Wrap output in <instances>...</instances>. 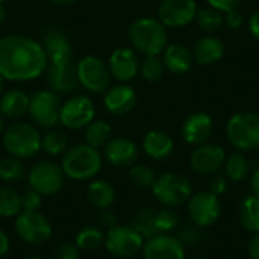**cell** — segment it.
<instances>
[{"instance_id":"1","label":"cell","mask_w":259,"mask_h":259,"mask_svg":"<svg viewBox=\"0 0 259 259\" xmlns=\"http://www.w3.org/2000/svg\"><path fill=\"white\" fill-rule=\"evenodd\" d=\"M49 65L42 44L30 36L9 33L0 38V76L9 82H30Z\"/></svg>"},{"instance_id":"2","label":"cell","mask_w":259,"mask_h":259,"mask_svg":"<svg viewBox=\"0 0 259 259\" xmlns=\"http://www.w3.org/2000/svg\"><path fill=\"white\" fill-rule=\"evenodd\" d=\"M127 36L132 49L144 56L161 55L167 47V27L152 17L137 18L127 29Z\"/></svg>"},{"instance_id":"3","label":"cell","mask_w":259,"mask_h":259,"mask_svg":"<svg viewBox=\"0 0 259 259\" xmlns=\"http://www.w3.org/2000/svg\"><path fill=\"white\" fill-rule=\"evenodd\" d=\"M61 168L65 178L73 181H88L97 176L102 168V155L99 149L90 144H76L62 155Z\"/></svg>"},{"instance_id":"4","label":"cell","mask_w":259,"mask_h":259,"mask_svg":"<svg viewBox=\"0 0 259 259\" xmlns=\"http://www.w3.org/2000/svg\"><path fill=\"white\" fill-rule=\"evenodd\" d=\"M2 143L9 156L30 159L41 150V134L32 123L15 121L3 131Z\"/></svg>"},{"instance_id":"5","label":"cell","mask_w":259,"mask_h":259,"mask_svg":"<svg viewBox=\"0 0 259 259\" xmlns=\"http://www.w3.org/2000/svg\"><path fill=\"white\" fill-rule=\"evenodd\" d=\"M226 137L237 150L259 149V114L247 111L234 114L226 124Z\"/></svg>"},{"instance_id":"6","label":"cell","mask_w":259,"mask_h":259,"mask_svg":"<svg viewBox=\"0 0 259 259\" xmlns=\"http://www.w3.org/2000/svg\"><path fill=\"white\" fill-rule=\"evenodd\" d=\"M152 193L159 203L173 208L188 202L193 194V188L191 182L185 176L170 171L155 179L152 185Z\"/></svg>"},{"instance_id":"7","label":"cell","mask_w":259,"mask_h":259,"mask_svg":"<svg viewBox=\"0 0 259 259\" xmlns=\"http://www.w3.org/2000/svg\"><path fill=\"white\" fill-rule=\"evenodd\" d=\"M76 76L79 85L91 94H103L112 79L108 64L94 55H87L76 62Z\"/></svg>"},{"instance_id":"8","label":"cell","mask_w":259,"mask_h":259,"mask_svg":"<svg viewBox=\"0 0 259 259\" xmlns=\"http://www.w3.org/2000/svg\"><path fill=\"white\" fill-rule=\"evenodd\" d=\"M61 106L62 102L58 93L52 90H39L30 96L27 114L36 126L53 129L59 123Z\"/></svg>"},{"instance_id":"9","label":"cell","mask_w":259,"mask_h":259,"mask_svg":"<svg viewBox=\"0 0 259 259\" xmlns=\"http://www.w3.org/2000/svg\"><path fill=\"white\" fill-rule=\"evenodd\" d=\"M65 175L61 165L52 161H38L27 173L29 188L35 190L41 196H53L61 191Z\"/></svg>"},{"instance_id":"10","label":"cell","mask_w":259,"mask_h":259,"mask_svg":"<svg viewBox=\"0 0 259 259\" xmlns=\"http://www.w3.org/2000/svg\"><path fill=\"white\" fill-rule=\"evenodd\" d=\"M96 117V106L94 102L88 96H73L68 97L65 102H62L61 114H59V123L70 129V131H79L85 129Z\"/></svg>"},{"instance_id":"11","label":"cell","mask_w":259,"mask_h":259,"mask_svg":"<svg viewBox=\"0 0 259 259\" xmlns=\"http://www.w3.org/2000/svg\"><path fill=\"white\" fill-rule=\"evenodd\" d=\"M106 250L117 258H131L143 250L144 238L132 226H114L105 235Z\"/></svg>"},{"instance_id":"12","label":"cell","mask_w":259,"mask_h":259,"mask_svg":"<svg viewBox=\"0 0 259 259\" xmlns=\"http://www.w3.org/2000/svg\"><path fill=\"white\" fill-rule=\"evenodd\" d=\"M15 232L23 241L39 246L50 240L52 225L38 211H21L15 220Z\"/></svg>"},{"instance_id":"13","label":"cell","mask_w":259,"mask_h":259,"mask_svg":"<svg viewBox=\"0 0 259 259\" xmlns=\"http://www.w3.org/2000/svg\"><path fill=\"white\" fill-rule=\"evenodd\" d=\"M188 214L191 222L199 228H209L217 223L222 214L219 196L211 191H202L190 197Z\"/></svg>"},{"instance_id":"14","label":"cell","mask_w":259,"mask_h":259,"mask_svg":"<svg viewBox=\"0 0 259 259\" xmlns=\"http://www.w3.org/2000/svg\"><path fill=\"white\" fill-rule=\"evenodd\" d=\"M194 0H162L158 6V20L165 27H185L196 20Z\"/></svg>"},{"instance_id":"15","label":"cell","mask_w":259,"mask_h":259,"mask_svg":"<svg viewBox=\"0 0 259 259\" xmlns=\"http://www.w3.org/2000/svg\"><path fill=\"white\" fill-rule=\"evenodd\" d=\"M140 58L132 47H117L108 59L111 77L121 83H129L140 73Z\"/></svg>"},{"instance_id":"16","label":"cell","mask_w":259,"mask_h":259,"mask_svg":"<svg viewBox=\"0 0 259 259\" xmlns=\"http://www.w3.org/2000/svg\"><path fill=\"white\" fill-rule=\"evenodd\" d=\"M226 161V153L222 146L203 143L194 147L190 155V165L196 173L212 175L217 173Z\"/></svg>"},{"instance_id":"17","label":"cell","mask_w":259,"mask_h":259,"mask_svg":"<svg viewBox=\"0 0 259 259\" xmlns=\"http://www.w3.org/2000/svg\"><path fill=\"white\" fill-rule=\"evenodd\" d=\"M144 259H185L184 244L170 234H156L143 246Z\"/></svg>"},{"instance_id":"18","label":"cell","mask_w":259,"mask_h":259,"mask_svg":"<svg viewBox=\"0 0 259 259\" xmlns=\"http://www.w3.org/2000/svg\"><path fill=\"white\" fill-rule=\"evenodd\" d=\"M137 91L129 83L118 82L117 85H111L103 93V105L106 111L112 115H126L137 106Z\"/></svg>"},{"instance_id":"19","label":"cell","mask_w":259,"mask_h":259,"mask_svg":"<svg viewBox=\"0 0 259 259\" xmlns=\"http://www.w3.org/2000/svg\"><path fill=\"white\" fill-rule=\"evenodd\" d=\"M103 156L114 167H132L138 159V146L129 138H112L103 147Z\"/></svg>"},{"instance_id":"20","label":"cell","mask_w":259,"mask_h":259,"mask_svg":"<svg viewBox=\"0 0 259 259\" xmlns=\"http://www.w3.org/2000/svg\"><path fill=\"white\" fill-rule=\"evenodd\" d=\"M214 131V123L211 115L206 112H193L188 115L182 124V137L185 143L191 146H199L208 143Z\"/></svg>"},{"instance_id":"21","label":"cell","mask_w":259,"mask_h":259,"mask_svg":"<svg viewBox=\"0 0 259 259\" xmlns=\"http://www.w3.org/2000/svg\"><path fill=\"white\" fill-rule=\"evenodd\" d=\"M42 47L47 53L49 64L73 62V47L68 36L59 29H50L42 38Z\"/></svg>"},{"instance_id":"22","label":"cell","mask_w":259,"mask_h":259,"mask_svg":"<svg viewBox=\"0 0 259 259\" xmlns=\"http://www.w3.org/2000/svg\"><path fill=\"white\" fill-rule=\"evenodd\" d=\"M47 82L52 91L61 94L71 93L77 88V76H76V64H49L46 70Z\"/></svg>"},{"instance_id":"23","label":"cell","mask_w":259,"mask_h":259,"mask_svg":"<svg viewBox=\"0 0 259 259\" xmlns=\"http://www.w3.org/2000/svg\"><path fill=\"white\" fill-rule=\"evenodd\" d=\"M191 53H193L194 62L200 65H212L223 58L225 44L219 36L205 35V36H200L194 42Z\"/></svg>"},{"instance_id":"24","label":"cell","mask_w":259,"mask_h":259,"mask_svg":"<svg viewBox=\"0 0 259 259\" xmlns=\"http://www.w3.org/2000/svg\"><path fill=\"white\" fill-rule=\"evenodd\" d=\"M29 100L30 96L20 88L3 91L0 96V115L8 120H20L29 111Z\"/></svg>"},{"instance_id":"25","label":"cell","mask_w":259,"mask_h":259,"mask_svg":"<svg viewBox=\"0 0 259 259\" xmlns=\"http://www.w3.org/2000/svg\"><path fill=\"white\" fill-rule=\"evenodd\" d=\"M162 61L167 71L175 74H185L191 70L194 59L191 50L184 44H167L162 52Z\"/></svg>"},{"instance_id":"26","label":"cell","mask_w":259,"mask_h":259,"mask_svg":"<svg viewBox=\"0 0 259 259\" xmlns=\"http://www.w3.org/2000/svg\"><path fill=\"white\" fill-rule=\"evenodd\" d=\"M143 150L149 158L155 161H164L173 153L175 141L167 132L155 129L146 134L143 140Z\"/></svg>"},{"instance_id":"27","label":"cell","mask_w":259,"mask_h":259,"mask_svg":"<svg viewBox=\"0 0 259 259\" xmlns=\"http://www.w3.org/2000/svg\"><path fill=\"white\" fill-rule=\"evenodd\" d=\"M87 200L99 209H106L115 202L114 187L102 179L93 181L87 188Z\"/></svg>"},{"instance_id":"28","label":"cell","mask_w":259,"mask_h":259,"mask_svg":"<svg viewBox=\"0 0 259 259\" xmlns=\"http://www.w3.org/2000/svg\"><path fill=\"white\" fill-rule=\"evenodd\" d=\"M112 135V127L106 120H93L87 127H85V141L94 149L105 147L106 143L111 140Z\"/></svg>"},{"instance_id":"29","label":"cell","mask_w":259,"mask_h":259,"mask_svg":"<svg viewBox=\"0 0 259 259\" xmlns=\"http://www.w3.org/2000/svg\"><path fill=\"white\" fill-rule=\"evenodd\" d=\"M240 222L244 229L256 234L259 232V197L247 196L240 205Z\"/></svg>"},{"instance_id":"30","label":"cell","mask_w":259,"mask_h":259,"mask_svg":"<svg viewBox=\"0 0 259 259\" xmlns=\"http://www.w3.org/2000/svg\"><path fill=\"white\" fill-rule=\"evenodd\" d=\"M225 171L226 178L232 182H241L247 178L250 171V162L244 153L235 152L229 155L225 161Z\"/></svg>"},{"instance_id":"31","label":"cell","mask_w":259,"mask_h":259,"mask_svg":"<svg viewBox=\"0 0 259 259\" xmlns=\"http://www.w3.org/2000/svg\"><path fill=\"white\" fill-rule=\"evenodd\" d=\"M105 241V235L103 232L96 228V226H85L82 228L77 234H76V240L74 244L79 250L83 252H94L97 250Z\"/></svg>"},{"instance_id":"32","label":"cell","mask_w":259,"mask_h":259,"mask_svg":"<svg viewBox=\"0 0 259 259\" xmlns=\"http://www.w3.org/2000/svg\"><path fill=\"white\" fill-rule=\"evenodd\" d=\"M67 146H68V140L62 131L49 129L44 135H41V150L50 156L64 155V152L68 149Z\"/></svg>"},{"instance_id":"33","label":"cell","mask_w":259,"mask_h":259,"mask_svg":"<svg viewBox=\"0 0 259 259\" xmlns=\"http://www.w3.org/2000/svg\"><path fill=\"white\" fill-rule=\"evenodd\" d=\"M131 226L144 238L149 240L158 234L155 226V212L149 208H140L131 220Z\"/></svg>"},{"instance_id":"34","label":"cell","mask_w":259,"mask_h":259,"mask_svg":"<svg viewBox=\"0 0 259 259\" xmlns=\"http://www.w3.org/2000/svg\"><path fill=\"white\" fill-rule=\"evenodd\" d=\"M165 71L167 68L159 55L144 56V59L140 62V74L149 83H158L164 77Z\"/></svg>"},{"instance_id":"35","label":"cell","mask_w":259,"mask_h":259,"mask_svg":"<svg viewBox=\"0 0 259 259\" xmlns=\"http://www.w3.org/2000/svg\"><path fill=\"white\" fill-rule=\"evenodd\" d=\"M26 176V168L21 159L14 156H6L0 159V181L14 184Z\"/></svg>"},{"instance_id":"36","label":"cell","mask_w":259,"mask_h":259,"mask_svg":"<svg viewBox=\"0 0 259 259\" xmlns=\"http://www.w3.org/2000/svg\"><path fill=\"white\" fill-rule=\"evenodd\" d=\"M21 212V196L12 188H0V217H17Z\"/></svg>"},{"instance_id":"37","label":"cell","mask_w":259,"mask_h":259,"mask_svg":"<svg viewBox=\"0 0 259 259\" xmlns=\"http://www.w3.org/2000/svg\"><path fill=\"white\" fill-rule=\"evenodd\" d=\"M196 23L205 32H215V30H219L223 26L225 17H223V14L220 11H217V9L209 6V8L197 9Z\"/></svg>"},{"instance_id":"38","label":"cell","mask_w":259,"mask_h":259,"mask_svg":"<svg viewBox=\"0 0 259 259\" xmlns=\"http://www.w3.org/2000/svg\"><path fill=\"white\" fill-rule=\"evenodd\" d=\"M129 178H131V182L137 188L144 190V188H152V185L156 179V175H155L153 168L149 165L134 164L129 170Z\"/></svg>"},{"instance_id":"39","label":"cell","mask_w":259,"mask_h":259,"mask_svg":"<svg viewBox=\"0 0 259 259\" xmlns=\"http://www.w3.org/2000/svg\"><path fill=\"white\" fill-rule=\"evenodd\" d=\"M155 226H156L158 234H170L171 231L178 229L179 215L170 208L161 209L155 212Z\"/></svg>"},{"instance_id":"40","label":"cell","mask_w":259,"mask_h":259,"mask_svg":"<svg viewBox=\"0 0 259 259\" xmlns=\"http://www.w3.org/2000/svg\"><path fill=\"white\" fill-rule=\"evenodd\" d=\"M202 228L199 226H191V225H185L182 228H179L178 231V240L185 246H197L202 241Z\"/></svg>"},{"instance_id":"41","label":"cell","mask_w":259,"mask_h":259,"mask_svg":"<svg viewBox=\"0 0 259 259\" xmlns=\"http://www.w3.org/2000/svg\"><path fill=\"white\" fill-rule=\"evenodd\" d=\"M42 205V196L29 188L21 194V211H38Z\"/></svg>"},{"instance_id":"42","label":"cell","mask_w":259,"mask_h":259,"mask_svg":"<svg viewBox=\"0 0 259 259\" xmlns=\"http://www.w3.org/2000/svg\"><path fill=\"white\" fill-rule=\"evenodd\" d=\"M53 259H80L79 249L76 247V244L64 243V244L58 246V249L55 250Z\"/></svg>"},{"instance_id":"43","label":"cell","mask_w":259,"mask_h":259,"mask_svg":"<svg viewBox=\"0 0 259 259\" xmlns=\"http://www.w3.org/2000/svg\"><path fill=\"white\" fill-rule=\"evenodd\" d=\"M208 5L220 12H229L234 9H238L241 5V0H206Z\"/></svg>"},{"instance_id":"44","label":"cell","mask_w":259,"mask_h":259,"mask_svg":"<svg viewBox=\"0 0 259 259\" xmlns=\"http://www.w3.org/2000/svg\"><path fill=\"white\" fill-rule=\"evenodd\" d=\"M226 188H228V178L226 176L215 175L209 181V191L212 194H215V196H220V194L226 193Z\"/></svg>"},{"instance_id":"45","label":"cell","mask_w":259,"mask_h":259,"mask_svg":"<svg viewBox=\"0 0 259 259\" xmlns=\"http://www.w3.org/2000/svg\"><path fill=\"white\" fill-rule=\"evenodd\" d=\"M225 21L229 29H240L244 24V15L238 9H234V11L226 12Z\"/></svg>"},{"instance_id":"46","label":"cell","mask_w":259,"mask_h":259,"mask_svg":"<svg viewBox=\"0 0 259 259\" xmlns=\"http://www.w3.org/2000/svg\"><path fill=\"white\" fill-rule=\"evenodd\" d=\"M249 30H250L252 36L256 41H259V9L255 11L249 18Z\"/></svg>"},{"instance_id":"47","label":"cell","mask_w":259,"mask_h":259,"mask_svg":"<svg viewBox=\"0 0 259 259\" xmlns=\"http://www.w3.org/2000/svg\"><path fill=\"white\" fill-rule=\"evenodd\" d=\"M249 255L252 259H259V232H256L249 241Z\"/></svg>"},{"instance_id":"48","label":"cell","mask_w":259,"mask_h":259,"mask_svg":"<svg viewBox=\"0 0 259 259\" xmlns=\"http://www.w3.org/2000/svg\"><path fill=\"white\" fill-rule=\"evenodd\" d=\"M100 223L103 226H106L108 229H111V228L117 226V219H115V215L112 212H103L100 215Z\"/></svg>"},{"instance_id":"49","label":"cell","mask_w":259,"mask_h":259,"mask_svg":"<svg viewBox=\"0 0 259 259\" xmlns=\"http://www.w3.org/2000/svg\"><path fill=\"white\" fill-rule=\"evenodd\" d=\"M9 249H11L9 237H8L3 231H0V258L5 256V255L9 252Z\"/></svg>"},{"instance_id":"50","label":"cell","mask_w":259,"mask_h":259,"mask_svg":"<svg viewBox=\"0 0 259 259\" xmlns=\"http://www.w3.org/2000/svg\"><path fill=\"white\" fill-rule=\"evenodd\" d=\"M250 187H252V191H253V196L259 197V168H256L250 178Z\"/></svg>"},{"instance_id":"51","label":"cell","mask_w":259,"mask_h":259,"mask_svg":"<svg viewBox=\"0 0 259 259\" xmlns=\"http://www.w3.org/2000/svg\"><path fill=\"white\" fill-rule=\"evenodd\" d=\"M53 5H58V6H70V5H74L77 3L79 0H50Z\"/></svg>"},{"instance_id":"52","label":"cell","mask_w":259,"mask_h":259,"mask_svg":"<svg viewBox=\"0 0 259 259\" xmlns=\"http://www.w3.org/2000/svg\"><path fill=\"white\" fill-rule=\"evenodd\" d=\"M5 18H6V9H5L3 3H0V26L5 23Z\"/></svg>"},{"instance_id":"53","label":"cell","mask_w":259,"mask_h":259,"mask_svg":"<svg viewBox=\"0 0 259 259\" xmlns=\"http://www.w3.org/2000/svg\"><path fill=\"white\" fill-rule=\"evenodd\" d=\"M3 88H5V79L0 76V96L3 94Z\"/></svg>"},{"instance_id":"54","label":"cell","mask_w":259,"mask_h":259,"mask_svg":"<svg viewBox=\"0 0 259 259\" xmlns=\"http://www.w3.org/2000/svg\"><path fill=\"white\" fill-rule=\"evenodd\" d=\"M3 134V117L0 115V135Z\"/></svg>"},{"instance_id":"55","label":"cell","mask_w":259,"mask_h":259,"mask_svg":"<svg viewBox=\"0 0 259 259\" xmlns=\"http://www.w3.org/2000/svg\"><path fill=\"white\" fill-rule=\"evenodd\" d=\"M26 259H42V258H39V256H29V258H26Z\"/></svg>"},{"instance_id":"56","label":"cell","mask_w":259,"mask_h":259,"mask_svg":"<svg viewBox=\"0 0 259 259\" xmlns=\"http://www.w3.org/2000/svg\"><path fill=\"white\" fill-rule=\"evenodd\" d=\"M5 2H8V0H0V3H5Z\"/></svg>"},{"instance_id":"57","label":"cell","mask_w":259,"mask_h":259,"mask_svg":"<svg viewBox=\"0 0 259 259\" xmlns=\"http://www.w3.org/2000/svg\"><path fill=\"white\" fill-rule=\"evenodd\" d=\"M194 259H203V258H194Z\"/></svg>"},{"instance_id":"58","label":"cell","mask_w":259,"mask_h":259,"mask_svg":"<svg viewBox=\"0 0 259 259\" xmlns=\"http://www.w3.org/2000/svg\"><path fill=\"white\" fill-rule=\"evenodd\" d=\"M229 259H234V258H229Z\"/></svg>"}]
</instances>
